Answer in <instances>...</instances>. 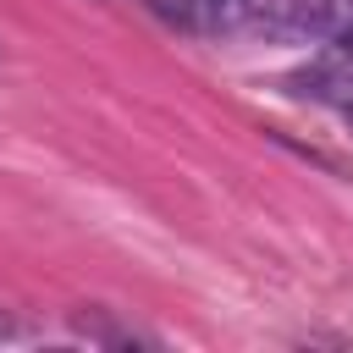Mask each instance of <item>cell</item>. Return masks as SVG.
Listing matches in <instances>:
<instances>
[{"instance_id":"cell-1","label":"cell","mask_w":353,"mask_h":353,"mask_svg":"<svg viewBox=\"0 0 353 353\" xmlns=\"http://www.w3.org/2000/svg\"><path fill=\"white\" fill-rule=\"evenodd\" d=\"M325 0H248V28L265 39H309L320 33Z\"/></svg>"},{"instance_id":"cell-2","label":"cell","mask_w":353,"mask_h":353,"mask_svg":"<svg viewBox=\"0 0 353 353\" xmlns=\"http://www.w3.org/2000/svg\"><path fill=\"white\" fill-rule=\"evenodd\" d=\"M182 17L199 33H232L248 22V0H182Z\"/></svg>"},{"instance_id":"cell-3","label":"cell","mask_w":353,"mask_h":353,"mask_svg":"<svg viewBox=\"0 0 353 353\" xmlns=\"http://www.w3.org/2000/svg\"><path fill=\"white\" fill-rule=\"evenodd\" d=\"M320 33L336 50H353V0H325L320 6Z\"/></svg>"},{"instance_id":"cell-4","label":"cell","mask_w":353,"mask_h":353,"mask_svg":"<svg viewBox=\"0 0 353 353\" xmlns=\"http://www.w3.org/2000/svg\"><path fill=\"white\" fill-rule=\"evenodd\" d=\"M342 116H347V127H353V99H347V105H342Z\"/></svg>"},{"instance_id":"cell-5","label":"cell","mask_w":353,"mask_h":353,"mask_svg":"<svg viewBox=\"0 0 353 353\" xmlns=\"http://www.w3.org/2000/svg\"><path fill=\"white\" fill-rule=\"evenodd\" d=\"M6 331H11V320H6V314H0V336H6Z\"/></svg>"}]
</instances>
